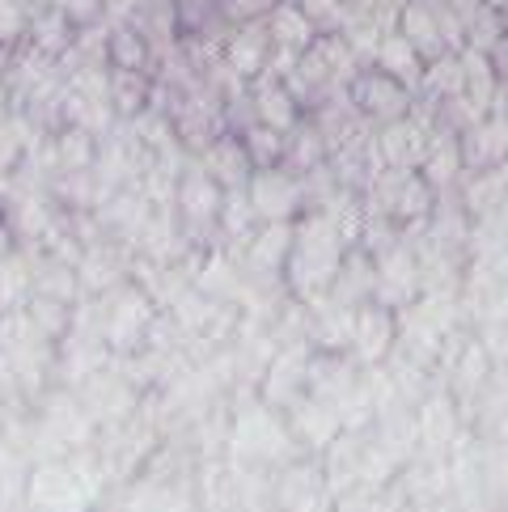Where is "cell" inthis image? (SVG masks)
I'll list each match as a JSON object with an SVG mask.
<instances>
[{
    "label": "cell",
    "instance_id": "1",
    "mask_svg": "<svg viewBox=\"0 0 508 512\" xmlns=\"http://www.w3.org/2000/svg\"><path fill=\"white\" fill-rule=\"evenodd\" d=\"M343 254H348V246H343V237L326 212H305V221H293V250H288L284 263V284L293 292V301L301 305L326 301Z\"/></svg>",
    "mask_w": 508,
    "mask_h": 512
},
{
    "label": "cell",
    "instance_id": "2",
    "mask_svg": "<svg viewBox=\"0 0 508 512\" xmlns=\"http://www.w3.org/2000/svg\"><path fill=\"white\" fill-rule=\"evenodd\" d=\"M229 449L242 457V462H293L297 457V441L288 432L284 415L271 411L267 402H246L233 419V436Z\"/></svg>",
    "mask_w": 508,
    "mask_h": 512
},
{
    "label": "cell",
    "instance_id": "3",
    "mask_svg": "<svg viewBox=\"0 0 508 512\" xmlns=\"http://www.w3.org/2000/svg\"><path fill=\"white\" fill-rule=\"evenodd\" d=\"M373 301L394 314L420 301V259L407 242H390L373 254Z\"/></svg>",
    "mask_w": 508,
    "mask_h": 512
},
{
    "label": "cell",
    "instance_id": "4",
    "mask_svg": "<svg viewBox=\"0 0 508 512\" xmlns=\"http://www.w3.org/2000/svg\"><path fill=\"white\" fill-rule=\"evenodd\" d=\"M310 356L314 347L310 343H284L271 352V360L263 364V377H259V402H267L271 411H288L293 402L305 394V377H310Z\"/></svg>",
    "mask_w": 508,
    "mask_h": 512
},
{
    "label": "cell",
    "instance_id": "5",
    "mask_svg": "<svg viewBox=\"0 0 508 512\" xmlns=\"http://www.w3.org/2000/svg\"><path fill=\"white\" fill-rule=\"evenodd\" d=\"M394 339H398V314L377 301L356 305V318H352V339H348V356L356 369H377L394 356Z\"/></svg>",
    "mask_w": 508,
    "mask_h": 512
},
{
    "label": "cell",
    "instance_id": "6",
    "mask_svg": "<svg viewBox=\"0 0 508 512\" xmlns=\"http://www.w3.org/2000/svg\"><path fill=\"white\" fill-rule=\"evenodd\" d=\"M246 195H250V208H254V216H259V225L297 221L301 208H305V187L297 182V174H288L284 166L254 170L250 182H246Z\"/></svg>",
    "mask_w": 508,
    "mask_h": 512
},
{
    "label": "cell",
    "instance_id": "7",
    "mask_svg": "<svg viewBox=\"0 0 508 512\" xmlns=\"http://www.w3.org/2000/svg\"><path fill=\"white\" fill-rule=\"evenodd\" d=\"M85 474L68 462H43L30 474V508L34 512H85L89 504Z\"/></svg>",
    "mask_w": 508,
    "mask_h": 512
},
{
    "label": "cell",
    "instance_id": "8",
    "mask_svg": "<svg viewBox=\"0 0 508 512\" xmlns=\"http://www.w3.org/2000/svg\"><path fill=\"white\" fill-rule=\"evenodd\" d=\"M288 419V432H293V441L297 449H310V453H326L339 436H343V424H339V415L335 407L326 398H314V394H301L293 407L284 411Z\"/></svg>",
    "mask_w": 508,
    "mask_h": 512
},
{
    "label": "cell",
    "instance_id": "9",
    "mask_svg": "<svg viewBox=\"0 0 508 512\" xmlns=\"http://www.w3.org/2000/svg\"><path fill=\"white\" fill-rule=\"evenodd\" d=\"M441 360L449 364V390L445 394L453 402H475L487 390L492 373H496V360H492V352H487L483 339L458 343V352H449V347H445Z\"/></svg>",
    "mask_w": 508,
    "mask_h": 512
},
{
    "label": "cell",
    "instance_id": "10",
    "mask_svg": "<svg viewBox=\"0 0 508 512\" xmlns=\"http://www.w3.org/2000/svg\"><path fill=\"white\" fill-rule=\"evenodd\" d=\"M458 402L449 394H428L420 402V419H415V453L424 457H445L458 445Z\"/></svg>",
    "mask_w": 508,
    "mask_h": 512
},
{
    "label": "cell",
    "instance_id": "11",
    "mask_svg": "<svg viewBox=\"0 0 508 512\" xmlns=\"http://www.w3.org/2000/svg\"><path fill=\"white\" fill-rule=\"evenodd\" d=\"M77 398H81V407L89 411V419L94 424H111V419H123L127 411L136 407V386L132 381H123V377H111L106 369L98 373H89L85 381H77Z\"/></svg>",
    "mask_w": 508,
    "mask_h": 512
},
{
    "label": "cell",
    "instance_id": "12",
    "mask_svg": "<svg viewBox=\"0 0 508 512\" xmlns=\"http://www.w3.org/2000/svg\"><path fill=\"white\" fill-rule=\"evenodd\" d=\"M246 263L250 271H263V276H284L288 250H293V221H267L246 237Z\"/></svg>",
    "mask_w": 508,
    "mask_h": 512
},
{
    "label": "cell",
    "instance_id": "13",
    "mask_svg": "<svg viewBox=\"0 0 508 512\" xmlns=\"http://www.w3.org/2000/svg\"><path fill=\"white\" fill-rule=\"evenodd\" d=\"M381 149V166H394V170H420L424 166V153H428V132L415 123L394 119L386 132L377 140Z\"/></svg>",
    "mask_w": 508,
    "mask_h": 512
},
{
    "label": "cell",
    "instance_id": "14",
    "mask_svg": "<svg viewBox=\"0 0 508 512\" xmlns=\"http://www.w3.org/2000/svg\"><path fill=\"white\" fill-rule=\"evenodd\" d=\"M221 187L208 178V174H187L178 182L174 191V204H178V216L187 225H216V212H221Z\"/></svg>",
    "mask_w": 508,
    "mask_h": 512
},
{
    "label": "cell",
    "instance_id": "15",
    "mask_svg": "<svg viewBox=\"0 0 508 512\" xmlns=\"http://www.w3.org/2000/svg\"><path fill=\"white\" fill-rule=\"evenodd\" d=\"M204 161H208V178H212L221 191H238V187H246L250 174H254L250 157H246V149H242L238 140H216Z\"/></svg>",
    "mask_w": 508,
    "mask_h": 512
},
{
    "label": "cell",
    "instance_id": "16",
    "mask_svg": "<svg viewBox=\"0 0 508 512\" xmlns=\"http://www.w3.org/2000/svg\"><path fill=\"white\" fill-rule=\"evenodd\" d=\"M462 144L453 140V136H441V140H428V153H424V166H420V174H424V182H432V191H445V187H453L458 182V174H462Z\"/></svg>",
    "mask_w": 508,
    "mask_h": 512
},
{
    "label": "cell",
    "instance_id": "17",
    "mask_svg": "<svg viewBox=\"0 0 508 512\" xmlns=\"http://www.w3.org/2000/svg\"><path fill=\"white\" fill-rule=\"evenodd\" d=\"M462 161H470V166H479V170H487V166H500V161L508 157V123H496V127H487V123H479L475 132L466 136V144H462Z\"/></svg>",
    "mask_w": 508,
    "mask_h": 512
},
{
    "label": "cell",
    "instance_id": "18",
    "mask_svg": "<svg viewBox=\"0 0 508 512\" xmlns=\"http://www.w3.org/2000/svg\"><path fill=\"white\" fill-rule=\"evenodd\" d=\"M26 322H30V331L39 335V339H64L72 331V318H68V305L64 301H51V297H39V292H30V301H26Z\"/></svg>",
    "mask_w": 508,
    "mask_h": 512
},
{
    "label": "cell",
    "instance_id": "19",
    "mask_svg": "<svg viewBox=\"0 0 508 512\" xmlns=\"http://www.w3.org/2000/svg\"><path fill=\"white\" fill-rule=\"evenodd\" d=\"M216 225H221V233L229 237V242H246V237L259 229V216H254V208H250L246 187L221 195V212H216Z\"/></svg>",
    "mask_w": 508,
    "mask_h": 512
},
{
    "label": "cell",
    "instance_id": "20",
    "mask_svg": "<svg viewBox=\"0 0 508 512\" xmlns=\"http://www.w3.org/2000/svg\"><path fill=\"white\" fill-rule=\"evenodd\" d=\"M9 233L26 237V242H39V237H51V208L43 195H22L13 204V221Z\"/></svg>",
    "mask_w": 508,
    "mask_h": 512
},
{
    "label": "cell",
    "instance_id": "21",
    "mask_svg": "<svg viewBox=\"0 0 508 512\" xmlns=\"http://www.w3.org/2000/svg\"><path fill=\"white\" fill-rule=\"evenodd\" d=\"M284 132H276V127H267V123H254L246 140H242V149L250 157V166L254 170H271V166H280L284 161Z\"/></svg>",
    "mask_w": 508,
    "mask_h": 512
},
{
    "label": "cell",
    "instance_id": "22",
    "mask_svg": "<svg viewBox=\"0 0 508 512\" xmlns=\"http://www.w3.org/2000/svg\"><path fill=\"white\" fill-rule=\"evenodd\" d=\"M360 102H365V111L373 119H390V123L403 119V111H407V94L394 81H369V89L360 94Z\"/></svg>",
    "mask_w": 508,
    "mask_h": 512
},
{
    "label": "cell",
    "instance_id": "23",
    "mask_svg": "<svg viewBox=\"0 0 508 512\" xmlns=\"http://www.w3.org/2000/svg\"><path fill=\"white\" fill-rule=\"evenodd\" d=\"M259 123H267V127H276V132H293V123H297V106H293V98L284 94L280 85H267V89H259Z\"/></svg>",
    "mask_w": 508,
    "mask_h": 512
},
{
    "label": "cell",
    "instance_id": "24",
    "mask_svg": "<svg viewBox=\"0 0 508 512\" xmlns=\"http://www.w3.org/2000/svg\"><path fill=\"white\" fill-rule=\"evenodd\" d=\"M94 132H85V127H68V132L56 140V161L64 170H85L94 166Z\"/></svg>",
    "mask_w": 508,
    "mask_h": 512
},
{
    "label": "cell",
    "instance_id": "25",
    "mask_svg": "<svg viewBox=\"0 0 508 512\" xmlns=\"http://www.w3.org/2000/svg\"><path fill=\"white\" fill-rule=\"evenodd\" d=\"M30 30V9L22 0H0V43H17Z\"/></svg>",
    "mask_w": 508,
    "mask_h": 512
},
{
    "label": "cell",
    "instance_id": "26",
    "mask_svg": "<svg viewBox=\"0 0 508 512\" xmlns=\"http://www.w3.org/2000/svg\"><path fill=\"white\" fill-rule=\"evenodd\" d=\"M111 102L119 106L123 115H136L140 111V106H144V85H140L136 72H119L115 85H111Z\"/></svg>",
    "mask_w": 508,
    "mask_h": 512
},
{
    "label": "cell",
    "instance_id": "27",
    "mask_svg": "<svg viewBox=\"0 0 508 512\" xmlns=\"http://www.w3.org/2000/svg\"><path fill=\"white\" fill-rule=\"evenodd\" d=\"M111 56H115V64L123 72H140L144 68V43L136 39L132 30H119L115 39H111Z\"/></svg>",
    "mask_w": 508,
    "mask_h": 512
},
{
    "label": "cell",
    "instance_id": "28",
    "mask_svg": "<svg viewBox=\"0 0 508 512\" xmlns=\"http://www.w3.org/2000/svg\"><path fill=\"white\" fill-rule=\"evenodd\" d=\"M30 26H34V39H39V51H60L64 39H68V17L64 13H47Z\"/></svg>",
    "mask_w": 508,
    "mask_h": 512
},
{
    "label": "cell",
    "instance_id": "29",
    "mask_svg": "<svg viewBox=\"0 0 508 512\" xmlns=\"http://www.w3.org/2000/svg\"><path fill=\"white\" fill-rule=\"evenodd\" d=\"M381 64H386L394 77H415V47L403 39H386L381 43Z\"/></svg>",
    "mask_w": 508,
    "mask_h": 512
},
{
    "label": "cell",
    "instance_id": "30",
    "mask_svg": "<svg viewBox=\"0 0 508 512\" xmlns=\"http://www.w3.org/2000/svg\"><path fill=\"white\" fill-rule=\"evenodd\" d=\"M411 39L415 43H424L420 51H437V43H441V34H437V26H432V17L424 13V9H411Z\"/></svg>",
    "mask_w": 508,
    "mask_h": 512
},
{
    "label": "cell",
    "instance_id": "31",
    "mask_svg": "<svg viewBox=\"0 0 508 512\" xmlns=\"http://www.w3.org/2000/svg\"><path fill=\"white\" fill-rule=\"evenodd\" d=\"M229 56H233V64H238V72H254V68L263 64V47H259V43H250V39H238Z\"/></svg>",
    "mask_w": 508,
    "mask_h": 512
},
{
    "label": "cell",
    "instance_id": "32",
    "mask_svg": "<svg viewBox=\"0 0 508 512\" xmlns=\"http://www.w3.org/2000/svg\"><path fill=\"white\" fill-rule=\"evenodd\" d=\"M102 9V0H64V17H72V22H94Z\"/></svg>",
    "mask_w": 508,
    "mask_h": 512
},
{
    "label": "cell",
    "instance_id": "33",
    "mask_svg": "<svg viewBox=\"0 0 508 512\" xmlns=\"http://www.w3.org/2000/svg\"><path fill=\"white\" fill-rule=\"evenodd\" d=\"M288 512H331V500H326L322 491H318V496H305V500H297V504H288Z\"/></svg>",
    "mask_w": 508,
    "mask_h": 512
},
{
    "label": "cell",
    "instance_id": "34",
    "mask_svg": "<svg viewBox=\"0 0 508 512\" xmlns=\"http://www.w3.org/2000/svg\"><path fill=\"white\" fill-rule=\"evenodd\" d=\"M0 111H5V85H0Z\"/></svg>",
    "mask_w": 508,
    "mask_h": 512
}]
</instances>
